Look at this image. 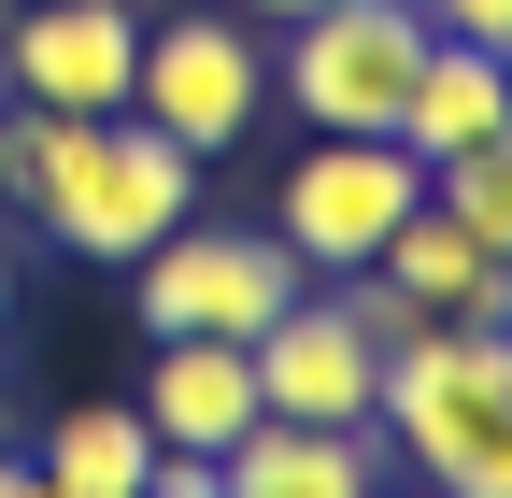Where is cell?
I'll list each match as a JSON object with an SVG mask.
<instances>
[{
	"label": "cell",
	"mask_w": 512,
	"mask_h": 498,
	"mask_svg": "<svg viewBox=\"0 0 512 498\" xmlns=\"http://www.w3.org/2000/svg\"><path fill=\"white\" fill-rule=\"evenodd\" d=\"M370 385H384V356L356 328V299L342 285H299L271 328H256V413H299V427H370Z\"/></svg>",
	"instance_id": "8"
},
{
	"label": "cell",
	"mask_w": 512,
	"mask_h": 498,
	"mask_svg": "<svg viewBox=\"0 0 512 498\" xmlns=\"http://www.w3.org/2000/svg\"><path fill=\"white\" fill-rule=\"evenodd\" d=\"M29 456H43L57 498H143L157 484V427L128 413V399H72V413L29 427Z\"/></svg>",
	"instance_id": "11"
},
{
	"label": "cell",
	"mask_w": 512,
	"mask_h": 498,
	"mask_svg": "<svg viewBox=\"0 0 512 498\" xmlns=\"http://www.w3.org/2000/svg\"><path fill=\"white\" fill-rule=\"evenodd\" d=\"M413 57H427V0H328V15L271 29V100L299 129H384L399 143Z\"/></svg>",
	"instance_id": "4"
},
{
	"label": "cell",
	"mask_w": 512,
	"mask_h": 498,
	"mask_svg": "<svg viewBox=\"0 0 512 498\" xmlns=\"http://www.w3.org/2000/svg\"><path fill=\"white\" fill-rule=\"evenodd\" d=\"M128 114L171 129L185 157L256 143V114H271V29H242V15H157L143 29V72H128Z\"/></svg>",
	"instance_id": "6"
},
{
	"label": "cell",
	"mask_w": 512,
	"mask_h": 498,
	"mask_svg": "<svg viewBox=\"0 0 512 498\" xmlns=\"http://www.w3.org/2000/svg\"><path fill=\"white\" fill-rule=\"evenodd\" d=\"M484 129H512V72H498L484 43H441V29H427L413 100H399V143H413V157H456V143H484Z\"/></svg>",
	"instance_id": "12"
},
{
	"label": "cell",
	"mask_w": 512,
	"mask_h": 498,
	"mask_svg": "<svg viewBox=\"0 0 512 498\" xmlns=\"http://www.w3.org/2000/svg\"><path fill=\"white\" fill-rule=\"evenodd\" d=\"M0 100H15V57H0Z\"/></svg>",
	"instance_id": "20"
},
{
	"label": "cell",
	"mask_w": 512,
	"mask_h": 498,
	"mask_svg": "<svg viewBox=\"0 0 512 498\" xmlns=\"http://www.w3.org/2000/svg\"><path fill=\"white\" fill-rule=\"evenodd\" d=\"M299 285L313 271L285 257V228L185 214V228H157L143 257H128V314H143V342H256Z\"/></svg>",
	"instance_id": "3"
},
{
	"label": "cell",
	"mask_w": 512,
	"mask_h": 498,
	"mask_svg": "<svg viewBox=\"0 0 512 498\" xmlns=\"http://www.w3.org/2000/svg\"><path fill=\"white\" fill-rule=\"evenodd\" d=\"M242 29H299V15H328V0H228Z\"/></svg>",
	"instance_id": "16"
},
{
	"label": "cell",
	"mask_w": 512,
	"mask_h": 498,
	"mask_svg": "<svg viewBox=\"0 0 512 498\" xmlns=\"http://www.w3.org/2000/svg\"><path fill=\"white\" fill-rule=\"evenodd\" d=\"M15 442H29V427H15V385H0V456H15Z\"/></svg>",
	"instance_id": "19"
},
{
	"label": "cell",
	"mask_w": 512,
	"mask_h": 498,
	"mask_svg": "<svg viewBox=\"0 0 512 498\" xmlns=\"http://www.w3.org/2000/svg\"><path fill=\"white\" fill-rule=\"evenodd\" d=\"M143 498H228V484H214V456H157V484H143Z\"/></svg>",
	"instance_id": "15"
},
{
	"label": "cell",
	"mask_w": 512,
	"mask_h": 498,
	"mask_svg": "<svg viewBox=\"0 0 512 498\" xmlns=\"http://www.w3.org/2000/svg\"><path fill=\"white\" fill-rule=\"evenodd\" d=\"M157 456H228L256 427V342H143V399Z\"/></svg>",
	"instance_id": "9"
},
{
	"label": "cell",
	"mask_w": 512,
	"mask_h": 498,
	"mask_svg": "<svg viewBox=\"0 0 512 498\" xmlns=\"http://www.w3.org/2000/svg\"><path fill=\"white\" fill-rule=\"evenodd\" d=\"M427 200L456 214L484 257H512V129H484V143H456V157H427Z\"/></svg>",
	"instance_id": "13"
},
{
	"label": "cell",
	"mask_w": 512,
	"mask_h": 498,
	"mask_svg": "<svg viewBox=\"0 0 512 498\" xmlns=\"http://www.w3.org/2000/svg\"><path fill=\"white\" fill-rule=\"evenodd\" d=\"M228 498H384V427H299V413H256L242 442L214 456Z\"/></svg>",
	"instance_id": "10"
},
{
	"label": "cell",
	"mask_w": 512,
	"mask_h": 498,
	"mask_svg": "<svg viewBox=\"0 0 512 498\" xmlns=\"http://www.w3.org/2000/svg\"><path fill=\"white\" fill-rule=\"evenodd\" d=\"M370 427L427 498H512V328H413L370 385Z\"/></svg>",
	"instance_id": "1"
},
{
	"label": "cell",
	"mask_w": 512,
	"mask_h": 498,
	"mask_svg": "<svg viewBox=\"0 0 512 498\" xmlns=\"http://www.w3.org/2000/svg\"><path fill=\"white\" fill-rule=\"evenodd\" d=\"M0 57H15V100H43V114H128L143 15L128 0H15L0 15Z\"/></svg>",
	"instance_id": "7"
},
{
	"label": "cell",
	"mask_w": 512,
	"mask_h": 498,
	"mask_svg": "<svg viewBox=\"0 0 512 498\" xmlns=\"http://www.w3.org/2000/svg\"><path fill=\"white\" fill-rule=\"evenodd\" d=\"M427 29H441V43H484V57H498V43H512V0H427Z\"/></svg>",
	"instance_id": "14"
},
{
	"label": "cell",
	"mask_w": 512,
	"mask_h": 498,
	"mask_svg": "<svg viewBox=\"0 0 512 498\" xmlns=\"http://www.w3.org/2000/svg\"><path fill=\"white\" fill-rule=\"evenodd\" d=\"M498 72H512V43H498Z\"/></svg>",
	"instance_id": "21"
},
{
	"label": "cell",
	"mask_w": 512,
	"mask_h": 498,
	"mask_svg": "<svg viewBox=\"0 0 512 498\" xmlns=\"http://www.w3.org/2000/svg\"><path fill=\"white\" fill-rule=\"evenodd\" d=\"M413 200H427V157H413V143H384V129H313L299 171L271 185V228H285V257L328 285V271H370L384 228H399Z\"/></svg>",
	"instance_id": "5"
},
{
	"label": "cell",
	"mask_w": 512,
	"mask_h": 498,
	"mask_svg": "<svg viewBox=\"0 0 512 498\" xmlns=\"http://www.w3.org/2000/svg\"><path fill=\"white\" fill-rule=\"evenodd\" d=\"M0 498H57V484H43V456H29V442H15V456H0Z\"/></svg>",
	"instance_id": "17"
},
{
	"label": "cell",
	"mask_w": 512,
	"mask_h": 498,
	"mask_svg": "<svg viewBox=\"0 0 512 498\" xmlns=\"http://www.w3.org/2000/svg\"><path fill=\"white\" fill-rule=\"evenodd\" d=\"M200 171L214 157H185L171 129H143V114H86L72 129V157H57V185H43V242L57 257H100V271H128L157 228H185L200 214Z\"/></svg>",
	"instance_id": "2"
},
{
	"label": "cell",
	"mask_w": 512,
	"mask_h": 498,
	"mask_svg": "<svg viewBox=\"0 0 512 498\" xmlns=\"http://www.w3.org/2000/svg\"><path fill=\"white\" fill-rule=\"evenodd\" d=\"M0 328H15V242H0Z\"/></svg>",
	"instance_id": "18"
}]
</instances>
